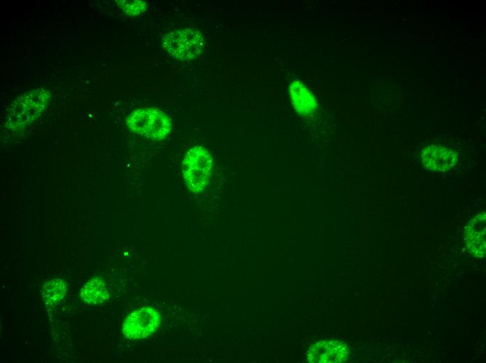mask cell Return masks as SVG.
Returning a JSON list of instances; mask_svg holds the SVG:
<instances>
[{
    "label": "cell",
    "instance_id": "6da1fadb",
    "mask_svg": "<svg viewBox=\"0 0 486 363\" xmlns=\"http://www.w3.org/2000/svg\"><path fill=\"white\" fill-rule=\"evenodd\" d=\"M50 98V91L44 88L24 93L9 108L6 126L13 129L27 126L45 110Z\"/></svg>",
    "mask_w": 486,
    "mask_h": 363
},
{
    "label": "cell",
    "instance_id": "7a4b0ae2",
    "mask_svg": "<svg viewBox=\"0 0 486 363\" xmlns=\"http://www.w3.org/2000/svg\"><path fill=\"white\" fill-rule=\"evenodd\" d=\"M130 131L139 135L160 140L165 138L172 129L170 118L156 108H140L126 118Z\"/></svg>",
    "mask_w": 486,
    "mask_h": 363
},
{
    "label": "cell",
    "instance_id": "3957f363",
    "mask_svg": "<svg viewBox=\"0 0 486 363\" xmlns=\"http://www.w3.org/2000/svg\"><path fill=\"white\" fill-rule=\"evenodd\" d=\"M206 40L198 30L183 29L165 34L162 45L172 57L186 61L201 56L205 50Z\"/></svg>",
    "mask_w": 486,
    "mask_h": 363
},
{
    "label": "cell",
    "instance_id": "277c9868",
    "mask_svg": "<svg viewBox=\"0 0 486 363\" xmlns=\"http://www.w3.org/2000/svg\"><path fill=\"white\" fill-rule=\"evenodd\" d=\"M213 158L201 146L191 148L184 156L182 173L188 188L194 193L201 192L211 177Z\"/></svg>",
    "mask_w": 486,
    "mask_h": 363
},
{
    "label": "cell",
    "instance_id": "5b68a950",
    "mask_svg": "<svg viewBox=\"0 0 486 363\" xmlns=\"http://www.w3.org/2000/svg\"><path fill=\"white\" fill-rule=\"evenodd\" d=\"M159 323L160 314L156 310L149 306L142 307L126 317L122 332L128 339H143L154 332Z\"/></svg>",
    "mask_w": 486,
    "mask_h": 363
},
{
    "label": "cell",
    "instance_id": "8992f818",
    "mask_svg": "<svg viewBox=\"0 0 486 363\" xmlns=\"http://www.w3.org/2000/svg\"><path fill=\"white\" fill-rule=\"evenodd\" d=\"M350 355L346 344L334 339H323L311 345L306 355L309 362L336 363L348 360Z\"/></svg>",
    "mask_w": 486,
    "mask_h": 363
},
{
    "label": "cell",
    "instance_id": "52a82bcc",
    "mask_svg": "<svg viewBox=\"0 0 486 363\" xmlns=\"http://www.w3.org/2000/svg\"><path fill=\"white\" fill-rule=\"evenodd\" d=\"M420 157L425 168L443 172L452 168L457 161V155L454 151L435 144L425 148Z\"/></svg>",
    "mask_w": 486,
    "mask_h": 363
},
{
    "label": "cell",
    "instance_id": "ba28073f",
    "mask_svg": "<svg viewBox=\"0 0 486 363\" xmlns=\"http://www.w3.org/2000/svg\"><path fill=\"white\" fill-rule=\"evenodd\" d=\"M485 212L471 219L465 228L464 239L469 251L476 258L485 255Z\"/></svg>",
    "mask_w": 486,
    "mask_h": 363
},
{
    "label": "cell",
    "instance_id": "9c48e42d",
    "mask_svg": "<svg viewBox=\"0 0 486 363\" xmlns=\"http://www.w3.org/2000/svg\"><path fill=\"white\" fill-rule=\"evenodd\" d=\"M291 101L295 109L302 114H311L316 107L312 93L300 81H293L289 87Z\"/></svg>",
    "mask_w": 486,
    "mask_h": 363
},
{
    "label": "cell",
    "instance_id": "30bf717a",
    "mask_svg": "<svg viewBox=\"0 0 486 363\" xmlns=\"http://www.w3.org/2000/svg\"><path fill=\"white\" fill-rule=\"evenodd\" d=\"M80 297L86 304H99L109 297V294L103 281L95 277L84 285L80 290Z\"/></svg>",
    "mask_w": 486,
    "mask_h": 363
},
{
    "label": "cell",
    "instance_id": "8fae6325",
    "mask_svg": "<svg viewBox=\"0 0 486 363\" xmlns=\"http://www.w3.org/2000/svg\"><path fill=\"white\" fill-rule=\"evenodd\" d=\"M67 286L65 282L54 278L45 283L42 288V297L45 305L53 306L60 302L65 297Z\"/></svg>",
    "mask_w": 486,
    "mask_h": 363
},
{
    "label": "cell",
    "instance_id": "7c38bea8",
    "mask_svg": "<svg viewBox=\"0 0 486 363\" xmlns=\"http://www.w3.org/2000/svg\"><path fill=\"white\" fill-rule=\"evenodd\" d=\"M117 6L127 15H137L144 13L147 8V3L138 0H117Z\"/></svg>",
    "mask_w": 486,
    "mask_h": 363
}]
</instances>
